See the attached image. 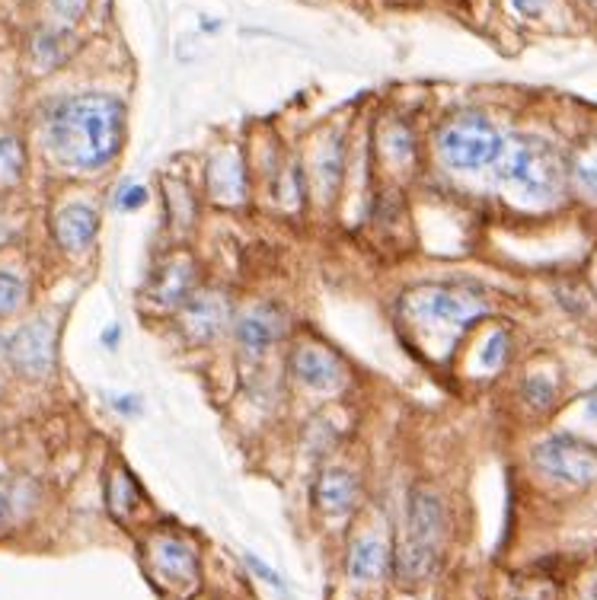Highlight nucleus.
I'll return each instance as SVG.
<instances>
[{
	"instance_id": "2",
	"label": "nucleus",
	"mask_w": 597,
	"mask_h": 600,
	"mask_svg": "<svg viewBox=\"0 0 597 600\" xmlns=\"http://www.w3.org/2000/svg\"><path fill=\"white\" fill-rule=\"evenodd\" d=\"M492 170H495V180L527 205L556 201L565 186V163L560 150L537 135L505 138V148Z\"/></svg>"
},
{
	"instance_id": "14",
	"label": "nucleus",
	"mask_w": 597,
	"mask_h": 600,
	"mask_svg": "<svg viewBox=\"0 0 597 600\" xmlns=\"http://www.w3.org/2000/svg\"><path fill=\"white\" fill-rule=\"evenodd\" d=\"M153 565L163 578H170L173 585H183L192 588L198 581V556L195 550L188 546L186 540H176V536H160L153 540Z\"/></svg>"
},
{
	"instance_id": "24",
	"label": "nucleus",
	"mask_w": 597,
	"mask_h": 600,
	"mask_svg": "<svg viewBox=\"0 0 597 600\" xmlns=\"http://www.w3.org/2000/svg\"><path fill=\"white\" fill-rule=\"evenodd\" d=\"M383 153L390 157V160H397V163H403V160H410L412 153H415V141H412V135L403 128V125H393L390 131H387V138H383Z\"/></svg>"
},
{
	"instance_id": "28",
	"label": "nucleus",
	"mask_w": 597,
	"mask_h": 600,
	"mask_svg": "<svg viewBox=\"0 0 597 600\" xmlns=\"http://www.w3.org/2000/svg\"><path fill=\"white\" fill-rule=\"evenodd\" d=\"M141 205H148V188L145 186H131L122 192V201H118V208H125V211H135V208H141Z\"/></svg>"
},
{
	"instance_id": "20",
	"label": "nucleus",
	"mask_w": 597,
	"mask_h": 600,
	"mask_svg": "<svg viewBox=\"0 0 597 600\" xmlns=\"http://www.w3.org/2000/svg\"><path fill=\"white\" fill-rule=\"evenodd\" d=\"M556 396H560V390H556V380H553V377H543V374L527 377V383H524V400H527V406H530V409H537V413H550V409L556 406Z\"/></svg>"
},
{
	"instance_id": "33",
	"label": "nucleus",
	"mask_w": 597,
	"mask_h": 600,
	"mask_svg": "<svg viewBox=\"0 0 597 600\" xmlns=\"http://www.w3.org/2000/svg\"><path fill=\"white\" fill-rule=\"evenodd\" d=\"M0 393H3V380H0Z\"/></svg>"
},
{
	"instance_id": "6",
	"label": "nucleus",
	"mask_w": 597,
	"mask_h": 600,
	"mask_svg": "<svg viewBox=\"0 0 597 600\" xmlns=\"http://www.w3.org/2000/svg\"><path fill=\"white\" fill-rule=\"evenodd\" d=\"M537 470L560 486L585 488L597 483V448L575 435H553L533 450Z\"/></svg>"
},
{
	"instance_id": "15",
	"label": "nucleus",
	"mask_w": 597,
	"mask_h": 600,
	"mask_svg": "<svg viewBox=\"0 0 597 600\" xmlns=\"http://www.w3.org/2000/svg\"><path fill=\"white\" fill-rule=\"evenodd\" d=\"M313 501L323 515L330 518H345L355 501H358V483L348 470H338V466H330L317 476L313 483Z\"/></svg>"
},
{
	"instance_id": "7",
	"label": "nucleus",
	"mask_w": 597,
	"mask_h": 600,
	"mask_svg": "<svg viewBox=\"0 0 597 600\" xmlns=\"http://www.w3.org/2000/svg\"><path fill=\"white\" fill-rule=\"evenodd\" d=\"M7 358L26 380H45L55 365V323L48 316L30 320L7 342Z\"/></svg>"
},
{
	"instance_id": "13",
	"label": "nucleus",
	"mask_w": 597,
	"mask_h": 600,
	"mask_svg": "<svg viewBox=\"0 0 597 600\" xmlns=\"http://www.w3.org/2000/svg\"><path fill=\"white\" fill-rule=\"evenodd\" d=\"M51 233L65 253H83L100 233V215L90 205H65L51 221Z\"/></svg>"
},
{
	"instance_id": "30",
	"label": "nucleus",
	"mask_w": 597,
	"mask_h": 600,
	"mask_svg": "<svg viewBox=\"0 0 597 600\" xmlns=\"http://www.w3.org/2000/svg\"><path fill=\"white\" fill-rule=\"evenodd\" d=\"M246 565H250V568H253V572H256L260 578H265V581H268L272 588H282V578H278V575H275V572H272L268 565L260 563L256 556H246Z\"/></svg>"
},
{
	"instance_id": "26",
	"label": "nucleus",
	"mask_w": 597,
	"mask_h": 600,
	"mask_svg": "<svg viewBox=\"0 0 597 600\" xmlns=\"http://www.w3.org/2000/svg\"><path fill=\"white\" fill-rule=\"evenodd\" d=\"M87 3L90 0H48V10H51L58 26H71L87 13Z\"/></svg>"
},
{
	"instance_id": "25",
	"label": "nucleus",
	"mask_w": 597,
	"mask_h": 600,
	"mask_svg": "<svg viewBox=\"0 0 597 600\" xmlns=\"http://www.w3.org/2000/svg\"><path fill=\"white\" fill-rule=\"evenodd\" d=\"M338 157H342L338 145H330V150H323L317 157V180H320L323 192H333V186L338 183Z\"/></svg>"
},
{
	"instance_id": "29",
	"label": "nucleus",
	"mask_w": 597,
	"mask_h": 600,
	"mask_svg": "<svg viewBox=\"0 0 597 600\" xmlns=\"http://www.w3.org/2000/svg\"><path fill=\"white\" fill-rule=\"evenodd\" d=\"M550 7V0H512V10H518L521 16H540Z\"/></svg>"
},
{
	"instance_id": "21",
	"label": "nucleus",
	"mask_w": 597,
	"mask_h": 600,
	"mask_svg": "<svg viewBox=\"0 0 597 600\" xmlns=\"http://www.w3.org/2000/svg\"><path fill=\"white\" fill-rule=\"evenodd\" d=\"M26 300V285L13 272H0V323L13 320Z\"/></svg>"
},
{
	"instance_id": "8",
	"label": "nucleus",
	"mask_w": 597,
	"mask_h": 600,
	"mask_svg": "<svg viewBox=\"0 0 597 600\" xmlns=\"http://www.w3.org/2000/svg\"><path fill=\"white\" fill-rule=\"evenodd\" d=\"M291 377L313 393H333L342 386V361L320 342H298L288 358Z\"/></svg>"
},
{
	"instance_id": "11",
	"label": "nucleus",
	"mask_w": 597,
	"mask_h": 600,
	"mask_svg": "<svg viewBox=\"0 0 597 600\" xmlns=\"http://www.w3.org/2000/svg\"><path fill=\"white\" fill-rule=\"evenodd\" d=\"M205 186H208V195L225 208L243 205V198H246V170H243V160H240L237 150L221 148L218 153H211V160L205 166Z\"/></svg>"
},
{
	"instance_id": "10",
	"label": "nucleus",
	"mask_w": 597,
	"mask_h": 600,
	"mask_svg": "<svg viewBox=\"0 0 597 600\" xmlns=\"http://www.w3.org/2000/svg\"><path fill=\"white\" fill-rule=\"evenodd\" d=\"M285 333H288V316L272 303L250 307L233 320V336L240 342V348L250 355H265L268 348H275L285 338Z\"/></svg>"
},
{
	"instance_id": "17",
	"label": "nucleus",
	"mask_w": 597,
	"mask_h": 600,
	"mask_svg": "<svg viewBox=\"0 0 597 600\" xmlns=\"http://www.w3.org/2000/svg\"><path fill=\"white\" fill-rule=\"evenodd\" d=\"M74 33L68 30V26H48V30H42L36 38H33V58H36V65L42 71H48V68H58V65H65L68 58H71V51H74Z\"/></svg>"
},
{
	"instance_id": "9",
	"label": "nucleus",
	"mask_w": 597,
	"mask_h": 600,
	"mask_svg": "<svg viewBox=\"0 0 597 600\" xmlns=\"http://www.w3.org/2000/svg\"><path fill=\"white\" fill-rule=\"evenodd\" d=\"M230 323V303L221 291H195L180 307V330L192 345H205L221 336Z\"/></svg>"
},
{
	"instance_id": "34",
	"label": "nucleus",
	"mask_w": 597,
	"mask_h": 600,
	"mask_svg": "<svg viewBox=\"0 0 597 600\" xmlns=\"http://www.w3.org/2000/svg\"><path fill=\"white\" fill-rule=\"evenodd\" d=\"M595 3H597V0H595Z\"/></svg>"
},
{
	"instance_id": "32",
	"label": "nucleus",
	"mask_w": 597,
	"mask_h": 600,
	"mask_svg": "<svg viewBox=\"0 0 597 600\" xmlns=\"http://www.w3.org/2000/svg\"><path fill=\"white\" fill-rule=\"evenodd\" d=\"M3 518H7V495L0 492V524H3Z\"/></svg>"
},
{
	"instance_id": "3",
	"label": "nucleus",
	"mask_w": 597,
	"mask_h": 600,
	"mask_svg": "<svg viewBox=\"0 0 597 600\" xmlns=\"http://www.w3.org/2000/svg\"><path fill=\"white\" fill-rule=\"evenodd\" d=\"M441 543H445V505L435 492L418 488L410 498V518L393 556V575L403 585L425 581L438 565Z\"/></svg>"
},
{
	"instance_id": "16",
	"label": "nucleus",
	"mask_w": 597,
	"mask_h": 600,
	"mask_svg": "<svg viewBox=\"0 0 597 600\" xmlns=\"http://www.w3.org/2000/svg\"><path fill=\"white\" fill-rule=\"evenodd\" d=\"M387 563H390L387 546H383L380 540H374V536H361V540H355L352 550H348L345 572H348L352 581H377V578L387 572Z\"/></svg>"
},
{
	"instance_id": "22",
	"label": "nucleus",
	"mask_w": 597,
	"mask_h": 600,
	"mask_svg": "<svg viewBox=\"0 0 597 600\" xmlns=\"http://www.w3.org/2000/svg\"><path fill=\"white\" fill-rule=\"evenodd\" d=\"M572 180H575V186L582 188L585 195L597 198V145L585 148L575 157V163H572Z\"/></svg>"
},
{
	"instance_id": "27",
	"label": "nucleus",
	"mask_w": 597,
	"mask_h": 600,
	"mask_svg": "<svg viewBox=\"0 0 597 600\" xmlns=\"http://www.w3.org/2000/svg\"><path fill=\"white\" fill-rule=\"evenodd\" d=\"M512 600H556V591H553V585H550V581L533 578V581H521V585L515 588Z\"/></svg>"
},
{
	"instance_id": "4",
	"label": "nucleus",
	"mask_w": 597,
	"mask_h": 600,
	"mask_svg": "<svg viewBox=\"0 0 597 600\" xmlns=\"http://www.w3.org/2000/svg\"><path fill=\"white\" fill-rule=\"evenodd\" d=\"M485 313L489 300L463 285H422L406 298V316L412 326L441 336H460Z\"/></svg>"
},
{
	"instance_id": "23",
	"label": "nucleus",
	"mask_w": 597,
	"mask_h": 600,
	"mask_svg": "<svg viewBox=\"0 0 597 600\" xmlns=\"http://www.w3.org/2000/svg\"><path fill=\"white\" fill-rule=\"evenodd\" d=\"M505 355H508V333H502V330L489 333L483 355H480V365H483L485 371H498L505 365Z\"/></svg>"
},
{
	"instance_id": "12",
	"label": "nucleus",
	"mask_w": 597,
	"mask_h": 600,
	"mask_svg": "<svg viewBox=\"0 0 597 600\" xmlns=\"http://www.w3.org/2000/svg\"><path fill=\"white\" fill-rule=\"evenodd\" d=\"M192 295H195V263L186 253L170 256L150 275L148 298L157 307H183Z\"/></svg>"
},
{
	"instance_id": "31",
	"label": "nucleus",
	"mask_w": 597,
	"mask_h": 600,
	"mask_svg": "<svg viewBox=\"0 0 597 600\" xmlns=\"http://www.w3.org/2000/svg\"><path fill=\"white\" fill-rule=\"evenodd\" d=\"M585 413H588V418H595L597 422V390L588 393V400H585Z\"/></svg>"
},
{
	"instance_id": "19",
	"label": "nucleus",
	"mask_w": 597,
	"mask_h": 600,
	"mask_svg": "<svg viewBox=\"0 0 597 600\" xmlns=\"http://www.w3.org/2000/svg\"><path fill=\"white\" fill-rule=\"evenodd\" d=\"M23 166H26V153H23L20 138H13V135H0V186H13V183H20Z\"/></svg>"
},
{
	"instance_id": "5",
	"label": "nucleus",
	"mask_w": 597,
	"mask_h": 600,
	"mask_svg": "<svg viewBox=\"0 0 597 600\" xmlns=\"http://www.w3.org/2000/svg\"><path fill=\"white\" fill-rule=\"evenodd\" d=\"M502 148H505V138L485 115H457L438 135V150H441L445 163L457 173L492 170Z\"/></svg>"
},
{
	"instance_id": "18",
	"label": "nucleus",
	"mask_w": 597,
	"mask_h": 600,
	"mask_svg": "<svg viewBox=\"0 0 597 600\" xmlns=\"http://www.w3.org/2000/svg\"><path fill=\"white\" fill-rule=\"evenodd\" d=\"M135 498H138V488H135V480L118 466L110 480V488H106V501H110V511L115 518H128L131 508H135Z\"/></svg>"
},
{
	"instance_id": "1",
	"label": "nucleus",
	"mask_w": 597,
	"mask_h": 600,
	"mask_svg": "<svg viewBox=\"0 0 597 600\" xmlns=\"http://www.w3.org/2000/svg\"><path fill=\"white\" fill-rule=\"evenodd\" d=\"M45 141L68 170H100L118 157L125 141V106L106 93H83L55 106Z\"/></svg>"
}]
</instances>
